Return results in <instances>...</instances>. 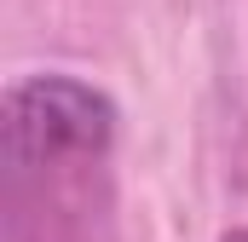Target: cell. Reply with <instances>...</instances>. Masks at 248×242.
<instances>
[{
    "mask_svg": "<svg viewBox=\"0 0 248 242\" xmlns=\"http://www.w3.org/2000/svg\"><path fill=\"white\" fill-rule=\"evenodd\" d=\"M219 242H248V225H237V231H225Z\"/></svg>",
    "mask_w": 248,
    "mask_h": 242,
    "instance_id": "cell-2",
    "label": "cell"
},
{
    "mask_svg": "<svg viewBox=\"0 0 248 242\" xmlns=\"http://www.w3.org/2000/svg\"><path fill=\"white\" fill-rule=\"evenodd\" d=\"M116 144V104L81 75L41 69L6 87L0 156L6 173L23 167H98Z\"/></svg>",
    "mask_w": 248,
    "mask_h": 242,
    "instance_id": "cell-1",
    "label": "cell"
}]
</instances>
